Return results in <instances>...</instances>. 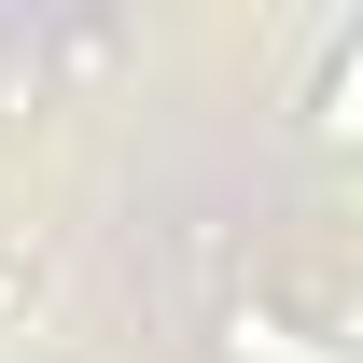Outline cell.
I'll return each mask as SVG.
<instances>
[]
</instances>
